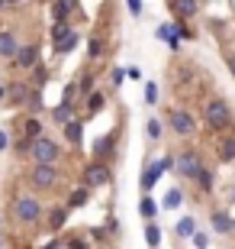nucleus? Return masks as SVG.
I'll list each match as a JSON object with an SVG mask.
<instances>
[{
	"label": "nucleus",
	"instance_id": "6e6d98bb",
	"mask_svg": "<svg viewBox=\"0 0 235 249\" xmlns=\"http://www.w3.org/2000/svg\"><path fill=\"white\" fill-rule=\"evenodd\" d=\"M42 3H48V0H42Z\"/></svg>",
	"mask_w": 235,
	"mask_h": 249
},
{
	"label": "nucleus",
	"instance_id": "3c124183",
	"mask_svg": "<svg viewBox=\"0 0 235 249\" xmlns=\"http://www.w3.org/2000/svg\"><path fill=\"white\" fill-rule=\"evenodd\" d=\"M0 10H7V3H3V0H0Z\"/></svg>",
	"mask_w": 235,
	"mask_h": 249
},
{
	"label": "nucleus",
	"instance_id": "cd10ccee",
	"mask_svg": "<svg viewBox=\"0 0 235 249\" xmlns=\"http://www.w3.org/2000/svg\"><path fill=\"white\" fill-rule=\"evenodd\" d=\"M139 213H142L145 220H155V217H158V201H155V197H148V194H145L142 201H139Z\"/></svg>",
	"mask_w": 235,
	"mask_h": 249
},
{
	"label": "nucleus",
	"instance_id": "ddd939ff",
	"mask_svg": "<svg viewBox=\"0 0 235 249\" xmlns=\"http://www.w3.org/2000/svg\"><path fill=\"white\" fill-rule=\"evenodd\" d=\"M155 39H158V42H164L168 49H174V52L181 49V39L174 36V26H171V23H161V26L155 29Z\"/></svg>",
	"mask_w": 235,
	"mask_h": 249
},
{
	"label": "nucleus",
	"instance_id": "37998d69",
	"mask_svg": "<svg viewBox=\"0 0 235 249\" xmlns=\"http://www.w3.org/2000/svg\"><path fill=\"white\" fill-rule=\"evenodd\" d=\"M74 97H78V84H68V88H64V94H62V101L74 104Z\"/></svg>",
	"mask_w": 235,
	"mask_h": 249
},
{
	"label": "nucleus",
	"instance_id": "7ed1b4c3",
	"mask_svg": "<svg viewBox=\"0 0 235 249\" xmlns=\"http://www.w3.org/2000/svg\"><path fill=\"white\" fill-rule=\"evenodd\" d=\"M42 204H39L36 194H19L16 201H13V217H16V223H23V227H32V223L42 220Z\"/></svg>",
	"mask_w": 235,
	"mask_h": 249
},
{
	"label": "nucleus",
	"instance_id": "c756f323",
	"mask_svg": "<svg viewBox=\"0 0 235 249\" xmlns=\"http://www.w3.org/2000/svg\"><path fill=\"white\" fill-rule=\"evenodd\" d=\"M84 101H87V113H97L100 107H103V104H107V94H103V91H97V88H94V91L87 94V97H84Z\"/></svg>",
	"mask_w": 235,
	"mask_h": 249
},
{
	"label": "nucleus",
	"instance_id": "603ef678",
	"mask_svg": "<svg viewBox=\"0 0 235 249\" xmlns=\"http://www.w3.org/2000/svg\"><path fill=\"white\" fill-rule=\"evenodd\" d=\"M232 233H235V217H232Z\"/></svg>",
	"mask_w": 235,
	"mask_h": 249
},
{
	"label": "nucleus",
	"instance_id": "7c9ffc66",
	"mask_svg": "<svg viewBox=\"0 0 235 249\" xmlns=\"http://www.w3.org/2000/svg\"><path fill=\"white\" fill-rule=\"evenodd\" d=\"M197 185H200V191H213V188H216V178H213V172H209L206 165L200 168V175H197Z\"/></svg>",
	"mask_w": 235,
	"mask_h": 249
},
{
	"label": "nucleus",
	"instance_id": "a19ab883",
	"mask_svg": "<svg viewBox=\"0 0 235 249\" xmlns=\"http://www.w3.org/2000/svg\"><path fill=\"white\" fill-rule=\"evenodd\" d=\"M110 81H113V88H119V84L126 81V68H113L110 71Z\"/></svg>",
	"mask_w": 235,
	"mask_h": 249
},
{
	"label": "nucleus",
	"instance_id": "473e14b6",
	"mask_svg": "<svg viewBox=\"0 0 235 249\" xmlns=\"http://www.w3.org/2000/svg\"><path fill=\"white\" fill-rule=\"evenodd\" d=\"M94 88H97V78H94L91 71L81 74V81H78V94H81V97H87V94H91Z\"/></svg>",
	"mask_w": 235,
	"mask_h": 249
},
{
	"label": "nucleus",
	"instance_id": "1a4fd4ad",
	"mask_svg": "<svg viewBox=\"0 0 235 249\" xmlns=\"http://www.w3.org/2000/svg\"><path fill=\"white\" fill-rule=\"evenodd\" d=\"M78 3H81V0H48V7H52V23H71Z\"/></svg>",
	"mask_w": 235,
	"mask_h": 249
},
{
	"label": "nucleus",
	"instance_id": "79ce46f5",
	"mask_svg": "<svg viewBox=\"0 0 235 249\" xmlns=\"http://www.w3.org/2000/svg\"><path fill=\"white\" fill-rule=\"evenodd\" d=\"M126 3H129V13H132V17H142L145 0H126Z\"/></svg>",
	"mask_w": 235,
	"mask_h": 249
},
{
	"label": "nucleus",
	"instance_id": "f704fd0d",
	"mask_svg": "<svg viewBox=\"0 0 235 249\" xmlns=\"http://www.w3.org/2000/svg\"><path fill=\"white\" fill-rule=\"evenodd\" d=\"M174 36L181 39V42H190V39L197 36V33H193V29H190L187 23H184V19H177V23H174Z\"/></svg>",
	"mask_w": 235,
	"mask_h": 249
},
{
	"label": "nucleus",
	"instance_id": "8fccbe9b",
	"mask_svg": "<svg viewBox=\"0 0 235 249\" xmlns=\"http://www.w3.org/2000/svg\"><path fill=\"white\" fill-rule=\"evenodd\" d=\"M3 97H7V84H0V101H3Z\"/></svg>",
	"mask_w": 235,
	"mask_h": 249
},
{
	"label": "nucleus",
	"instance_id": "de8ad7c7",
	"mask_svg": "<svg viewBox=\"0 0 235 249\" xmlns=\"http://www.w3.org/2000/svg\"><path fill=\"white\" fill-rule=\"evenodd\" d=\"M226 62H229V71H232V78H235V55H229Z\"/></svg>",
	"mask_w": 235,
	"mask_h": 249
},
{
	"label": "nucleus",
	"instance_id": "c9c22d12",
	"mask_svg": "<svg viewBox=\"0 0 235 249\" xmlns=\"http://www.w3.org/2000/svg\"><path fill=\"white\" fill-rule=\"evenodd\" d=\"M145 104H148V107H155V104H158V81H148V84H145Z\"/></svg>",
	"mask_w": 235,
	"mask_h": 249
},
{
	"label": "nucleus",
	"instance_id": "9b49d317",
	"mask_svg": "<svg viewBox=\"0 0 235 249\" xmlns=\"http://www.w3.org/2000/svg\"><path fill=\"white\" fill-rule=\"evenodd\" d=\"M113 152H116V139L110 136H100L97 142H94V159H100V162H110L113 159Z\"/></svg>",
	"mask_w": 235,
	"mask_h": 249
},
{
	"label": "nucleus",
	"instance_id": "5fc2aeb1",
	"mask_svg": "<svg viewBox=\"0 0 235 249\" xmlns=\"http://www.w3.org/2000/svg\"><path fill=\"white\" fill-rule=\"evenodd\" d=\"M232 201H235V191H232Z\"/></svg>",
	"mask_w": 235,
	"mask_h": 249
},
{
	"label": "nucleus",
	"instance_id": "412c9836",
	"mask_svg": "<svg viewBox=\"0 0 235 249\" xmlns=\"http://www.w3.org/2000/svg\"><path fill=\"white\" fill-rule=\"evenodd\" d=\"M26 110L29 113H42L46 110V101H42V88H29V97H26Z\"/></svg>",
	"mask_w": 235,
	"mask_h": 249
},
{
	"label": "nucleus",
	"instance_id": "49530a36",
	"mask_svg": "<svg viewBox=\"0 0 235 249\" xmlns=\"http://www.w3.org/2000/svg\"><path fill=\"white\" fill-rule=\"evenodd\" d=\"M68 249H87V243H84V240H71V243H68Z\"/></svg>",
	"mask_w": 235,
	"mask_h": 249
},
{
	"label": "nucleus",
	"instance_id": "aec40b11",
	"mask_svg": "<svg viewBox=\"0 0 235 249\" xmlns=\"http://www.w3.org/2000/svg\"><path fill=\"white\" fill-rule=\"evenodd\" d=\"M87 197H91V188L81 185V188H74V191L68 194V204H64V207H68V211H74V207H84V204H87Z\"/></svg>",
	"mask_w": 235,
	"mask_h": 249
},
{
	"label": "nucleus",
	"instance_id": "6ab92c4d",
	"mask_svg": "<svg viewBox=\"0 0 235 249\" xmlns=\"http://www.w3.org/2000/svg\"><path fill=\"white\" fill-rule=\"evenodd\" d=\"M52 120L58 123V126H64L68 120H74V104H68V101H58L52 107Z\"/></svg>",
	"mask_w": 235,
	"mask_h": 249
},
{
	"label": "nucleus",
	"instance_id": "b1692460",
	"mask_svg": "<svg viewBox=\"0 0 235 249\" xmlns=\"http://www.w3.org/2000/svg\"><path fill=\"white\" fill-rule=\"evenodd\" d=\"M219 162H235V136L219 139Z\"/></svg>",
	"mask_w": 235,
	"mask_h": 249
},
{
	"label": "nucleus",
	"instance_id": "72a5a7b5",
	"mask_svg": "<svg viewBox=\"0 0 235 249\" xmlns=\"http://www.w3.org/2000/svg\"><path fill=\"white\" fill-rule=\"evenodd\" d=\"M103 52H107V46H103V39H100V36L87 39V58H100Z\"/></svg>",
	"mask_w": 235,
	"mask_h": 249
},
{
	"label": "nucleus",
	"instance_id": "f257e3e1",
	"mask_svg": "<svg viewBox=\"0 0 235 249\" xmlns=\"http://www.w3.org/2000/svg\"><path fill=\"white\" fill-rule=\"evenodd\" d=\"M203 120H206V126L213 129V133H226V129H232L235 117H232V107H229L222 97H213V101H206V107H203Z\"/></svg>",
	"mask_w": 235,
	"mask_h": 249
},
{
	"label": "nucleus",
	"instance_id": "393cba45",
	"mask_svg": "<svg viewBox=\"0 0 235 249\" xmlns=\"http://www.w3.org/2000/svg\"><path fill=\"white\" fill-rule=\"evenodd\" d=\"M158 178H161V172L155 168V162H152V165H145V172H142V191L148 194L155 185H158Z\"/></svg>",
	"mask_w": 235,
	"mask_h": 249
},
{
	"label": "nucleus",
	"instance_id": "20e7f679",
	"mask_svg": "<svg viewBox=\"0 0 235 249\" xmlns=\"http://www.w3.org/2000/svg\"><path fill=\"white\" fill-rule=\"evenodd\" d=\"M168 123H171L174 136H181V139L197 136V120H193V113L184 110V107H171V110H168Z\"/></svg>",
	"mask_w": 235,
	"mask_h": 249
},
{
	"label": "nucleus",
	"instance_id": "e433bc0d",
	"mask_svg": "<svg viewBox=\"0 0 235 249\" xmlns=\"http://www.w3.org/2000/svg\"><path fill=\"white\" fill-rule=\"evenodd\" d=\"M29 142H32V139H26L23 133H19V136L13 139V152H16V156H26V152H29Z\"/></svg>",
	"mask_w": 235,
	"mask_h": 249
},
{
	"label": "nucleus",
	"instance_id": "423d86ee",
	"mask_svg": "<svg viewBox=\"0 0 235 249\" xmlns=\"http://www.w3.org/2000/svg\"><path fill=\"white\" fill-rule=\"evenodd\" d=\"M113 181V172H110V162H100V159H94V162H87L84 165V185L87 188H103Z\"/></svg>",
	"mask_w": 235,
	"mask_h": 249
},
{
	"label": "nucleus",
	"instance_id": "09e8293b",
	"mask_svg": "<svg viewBox=\"0 0 235 249\" xmlns=\"http://www.w3.org/2000/svg\"><path fill=\"white\" fill-rule=\"evenodd\" d=\"M7 7H19V3H26V0H3Z\"/></svg>",
	"mask_w": 235,
	"mask_h": 249
},
{
	"label": "nucleus",
	"instance_id": "bb28decb",
	"mask_svg": "<svg viewBox=\"0 0 235 249\" xmlns=\"http://www.w3.org/2000/svg\"><path fill=\"white\" fill-rule=\"evenodd\" d=\"M184 204V191L181 188H171V191L164 194V201L158 204V207H164V211H174V207H181Z\"/></svg>",
	"mask_w": 235,
	"mask_h": 249
},
{
	"label": "nucleus",
	"instance_id": "2eb2a0df",
	"mask_svg": "<svg viewBox=\"0 0 235 249\" xmlns=\"http://www.w3.org/2000/svg\"><path fill=\"white\" fill-rule=\"evenodd\" d=\"M19 133H23L26 139H36V136H42V133H46V126H42V120H39L36 113H29L26 120L19 123Z\"/></svg>",
	"mask_w": 235,
	"mask_h": 249
},
{
	"label": "nucleus",
	"instance_id": "c03bdc74",
	"mask_svg": "<svg viewBox=\"0 0 235 249\" xmlns=\"http://www.w3.org/2000/svg\"><path fill=\"white\" fill-rule=\"evenodd\" d=\"M7 149H10V133L0 129V152H7Z\"/></svg>",
	"mask_w": 235,
	"mask_h": 249
},
{
	"label": "nucleus",
	"instance_id": "f03ea898",
	"mask_svg": "<svg viewBox=\"0 0 235 249\" xmlns=\"http://www.w3.org/2000/svg\"><path fill=\"white\" fill-rule=\"evenodd\" d=\"M29 162H36V165H58V159H62V146L55 142L52 136H36L29 142Z\"/></svg>",
	"mask_w": 235,
	"mask_h": 249
},
{
	"label": "nucleus",
	"instance_id": "a18cd8bd",
	"mask_svg": "<svg viewBox=\"0 0 235 249\" xmlns=\"http://www.w3.org/2000/svg\"><path fill=\"white\" fill-rule=\"evenodd\" d=\"M126 78H132V81H142V68H126Z\"/></svg>",
	"mask_w": 235,
	"mask_h": 249
},
{
	"label": "nucleus",
	"instance_id": "f3484780",
	"mask_svg": "<svg viewBox=\"0 0 235 249\" xmlns=\"http://www.w3.org/2000/svg\"><path fill=\"white\" fill-rule=\"evenodd\" d=\"M62 136L71 142V146H81V139H84V123L81 120H68L62 126Z\"/></svg>",
	"mask_w": 235,
	"mask_h": 249
},
{
	"label": "nucleus",
	"instance_id": "4468645a",
	"mask_svg": "<svg viewBox=\"0 0 235 249\" xmlns=\"http://www.w3.org/2000/svg\"><path fill=\"white\" fill-rule=\"evenodd\" d=\"M209 227H213L216 233H222V236H226V233H232V213L213 211V213H209Z\"/></svg>",
	"mask_w": 235,
	"mask_h": 249
},
{
	"label": "nucleus",
	"instance_id": "6e6552de",
	"mask_svg": "<svg viewBox=\"0 0 235 249\" xmlns=\"http://www.w3.org/2000/svg\"><path fill=\"white\" fill-rule=\"evenodd\" d=\"M13 62V68H19V71H29V68H36L39 65V46L36 42H29V46H19L16 55L10 58Z\"/></svg>",
	"mask_w": 235,
	"mask_h": 249
},
{
	"label": "nucleus",
	"instance_id": "a878e982",
	"mask_svg": "<svg viewBox=\"0 0 235 249\" xmlns=\"http://www.w3.org/2000/svg\"><path fill=\"white\" fill-rule=\"evenodd\" d=\"M29 71H32V78H29V88H42V91H46V81H48V68L42 62L36 65V68H29Z\"/></svg>",
	"mask_w": 235,
	"mask_h": 249
},
{
	"label": "nucleus",
	"instance_id": "a211bd4d",
	"mask_svg": "<svg viewBox=\"0 0 235 249\" xmlns=\"http://www.w3.org/2000/svg\"><path fill=\"white\" fill-rule=\"evenodd\" d=\"M68 207H64V204H58V207H52V211H48V230L52 233H58L64 227V223H68Z\"/></svg>",
	"mask_w": 235,
	"mask_h": 249
},
{
	"label": "nucleus",
	"instance_id": "2f4dec72",
	"mask_svg": "<svg viewBox=\"0 0 235 249\" xmlns=\"http://www.w3.org/2000/svg\"><path fill=\"white\" fill-rule=\"evenodd\" d=\"M145 243H148V246H161V227H158V223H152L148 220V227H145Z\"/></svg>",
	"mask_w": 235,
	"mask_h": 249
},
{
	"label": "nucleus",
	"instance_id": "58836bf2",
	"mask_svg": "<svg viewBox=\"0 0 235 249\" xmlns=\"http://www.w3.org/2000/svg\"><path fill=\"white\" fill-rule=\"evenodd\" d=\"M155 168H158L161 175H164V172H171V168H174V156H161V159H155Z\"/></svg>",
	"mask_w": 235,
	"mask_h": 249
},
{
	"label": "nucleus",
	"instance_id": "9d476101",
	"mask_svg": "<svg viewBox=\"0 0 235 249\" xmlns=\"http://www.w3.org/2000/svg\"><path fill=\"white\" fill-rule=\"evenodd\" d=\"M29 97V81H7V97L3 101L13 104V107H23Z\"/></svg>",
	"mask_w": 235,
	"mask_h": 249
},
{
	"label": "nucleus",
	"instance_id": "f8f14e48",
	"mask_svg": "<svg viewBox=\"0 0 235 249\" xmlns=\"http://www.w3.org/2000/svg\"><path fill=\"white\" fill-rule=\"evenodd\" d=\"M16 49H19V42H16V33L13 29H0V58H13L16 55Z\"/></svg>",
	"mask_w": 235,
	"mask_h": 249
},
{
	"label": "nucleus",
	"instance_id": "ea45409f",
	"mask_svg": "<svg viewBox=\"0 0 235 249\" xmlns=\"http://www.w3.org/2000/svg\"><path fill=\"white\" fill-rule=\"evenodd\" d=\"M190 243H193L197 249H206V246H209V236H206V233H200V230H193V236H190Z\"/></svg>",
	"mask_w": 235,
	"mask_h": 249
},
{
	"label": "nucleus",
	"instance_id": "c85d7f7f",
	"mask_svg": "<svg viewBox=\"0 0 235 249\" xmlns=\"http://www.w3.org/2000/svg\"><path fill=\"white\" fill-rule=\"evenodd\" d=\"M71 33H74L71 23H52V29H48V36H52V46H55V42H62V39H68Z\"/></svg>",
	"mask_w": 235,
	"mask_h": 249
},
{
	"label": "nucleus",
	"instance_id": "0eeeda50",
	"mask_svg": "<svg viewBox=\"0 0 235 249\" xmlns=\"http://www.w3.org/2000/svg\"><path fill=\"white\" fill-rule=\"evenodd\" d=\"M174 168H177V175L184 178V181H197L200 168H203V162H200L197 152H184L181 159H174Z\"/></svg>",
	"mask_w": 235,
	"mask_h": 249
},
{
	"label": "nucleus",
	"instance_id": "4c0bfd02",
	"mask_svg": "<svg viewBox=\"0 0 235 249\" xmlns=\"http://www.w3.org/2000/svg\"><path fill=\"white\" fill-rule=\"evenodd\" d=\"M145 129H148V139H161V133H164L161 120H148V123H145Z\"/></svg>",
	"mask_w": 235,
	"mask_h": 249
},
{
	"label": "nucleus",
	"instance_id": "5701e85b",
	"mask_svg": "<svg viewBox=\"0 0 235 249\" xmlns=\"http://www.w3.org/2000/svg\"><path fill=\"white\" fill-rule=\"evenodd\" d=\"M174 230H177V236H181V240H190V236H193V230H197V217L184 213L181 220H177V227H174Z\"/></svg>",
	"mask_w": 235,
	"mask_h": 249
},
{
	"label": "nucleus",
	"instance_id": "39448f33",
	"mask_svg": "<svg viewBox=\"0 0 235 249\" xmlns=\"http://www.w3.org/2000/svg\"><path fill=\"white\" fill-rule=\"evenodd\" d=\"M29 185L36 188V191H52L58 185V165H36L29 168Z\"/></svg>",
	"mask_w": 235,
	"mask_h": 249
},
{
	"label": "nucleus",
	"instance_id": "4be33fe9",
	"mask_svg": "<svg viewBox=\"0 0 235 249\" xmlns=\"http://www.w3.org/2000/svg\"><path fill=\"white\" fill-rule=\"evenodd\" d=\"M78 42H81V33L74 29L68 39H62V42H55V55H71L74 49H78Z\"/></svg>",
	"mask_w": 235,
	"mask_h": 249
},
{
	"label": "nucleus",
	"instance_id": "864d4df0",
	"mask_svg": "<svg viewBox=\"0 0 235 249\" xmlns=\"http://www.w3.org/2000/svg\"><path fill=\"white\" fill-rule=\"evenodd\" d=\"M0 249H3V240H0Z\"/></svg>",
	"mask_w": 235,
	"mask_h": 249
},
{
	"label": "nucleus",
	"instance_id": "dca6fc26",
	"mask_svg": "<svg viewBox=\"0 0 235 249\" xmlns=\"http://www.w3.org/2000/svg\"><path fill=\"white\" fill-rule=\"evenodd\" d=\"M171 10L177 13V19H193L200 13L197 0H171Z\"/></svg>",
	"mask_w": 235,
	"mask_h": 249
}]
</instances>
